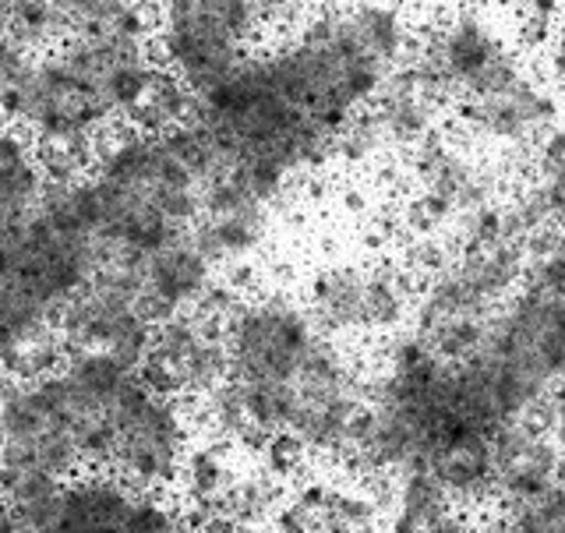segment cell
<instances>
[{
    "label": "cell",
    "instance_id": "obj_7",
    "mask_svg": "<svg viewBox=\"0 0 565 533\" xmlns=\"http://www.w3.org/2000/svg\"><path fill=\"white\" fill-rule=\"evenodd\" d=\"M411 53L431 57L441 71H446V78L452 82L456 96H463L473 78H481L494 61H502L505 53H512V50L505 46L502 35L488 25L484 14L467 4V8H459L456 14H449L446 29H441L438 46L411 50Z\"/></svg>",
    "mask_w": 565,
    "mask_h": 533
},
{
    "label": "cell",
    "instance_id": "obj_21",
    "mask_svg": "<svg viewBox=\"0 0 565 533\" xmlns=\"http://www.w3.org/2000/svg\"><path fill=\"white\" fill-rule=\"evenodd\" d=\"M555 29H558V22H530V18H520L516 43L526 53H541V50H547L555 43Z\"/></svg>",
    "mask_w": 565,
    "mask_h": 533
},
{
    "label": "cell",
    "instance_id": "obj_17",
    "mask_svg": "<svg viewBox=\"0 0 565 533\" xmlns=\"http://www.w3.org/2000/svg\"><path fill=\"white\" fill-rule=\"evenodd\" d=\"M459 241L452 234H414L411 241L403 244V258L399 265L406 273H414L417 279H431L438 273H446L449 265H456L459 258Z\"/></svg>",
    "mask_w": 565,
    "mask_h": 533
},
{
    "label": "cell",
    "instance_id": "obj_4",
    "mask_svg": "<svg viewBox=\"0 0 565 533\" xmlns=\"http://www.w3.org/2000/svg\"><path fill=\"white\" fill-rule=\"evenodd\" d=\"M230 375L226 326L199 311H177L152 326L141 379L184 403L202 399Z\"/></svg>",
    "mask_w": 565,
    "mask_h": 533
},
{
    "label": "cell",
    "instance_id": "obj_26",
    "mask_svg": "<svg viewBox=\"0 0 565 533\" xmlns=\"http://www.w3.org/2000/svg\"><path fill=\"white\" fill-rule=\"evenodd\" d=\"M555 484H565V449L558 456V467H555Z\"/></svg>",
    "mask_w": 565,
    "mask_h": 533
},
{
    "label": "cell",
    "instance_id": "obj_24",
    "mask_svg": "<svg viewBox=\"0 0 565 533\" xmlns=\"http://www.w3.org/2000/svg\"><path fill=\"white\" fill-rule=\"evenodd\" d=\"M340 209L347 212V216H367V212H371V194H367V188L347 184L343 194H340Z\"/></svg>",
    "mask_w": 565,
    "mask_h": 533
},
{
    "label": "cell",
    "instance_id": "obj_20",
    "mask_svg": "<svg viewBox=\"0 0 565 533\" xmlns=\"http://www.w3.org/2000/svg\"><path fill=\"white\" fill-rule=\"evenodd\" d=\"M40 57V50L18 40L14 32H0V103H4L18 85L25 82L29 67Z\"/></svg>",
    "mask_w": 565,
    "mask_h": 533
},
{
    "label": "cell",
    "instance_id": "obj_25",
    "mask_svg": "<svg viewBox=\"0 0 565 533\" xmlns=\"http://www.w3.org/2000/svg\"><path fill=\"white\" fill-rule=\"evenodd\" d=\"M25 382L22 379H14L11 371L0 364V424H4V417H8V411H11V403H14V396H18V388H22Z\"/></svg>",
    "mask_w": 565,
    "mask_h": 533
},
{
    "label": "cell",
    "instance_id": "obj_22",
    "mask_svg": "<svg viewBox=\"0 0 565 533\" xmlns=\"http://www.w3.org/2000/svg\"><path fill=\"white\" fill-rule=\"evenodd\" d=\"M534 163L537 170L541 167H555V163H565V128H558V124H552V128H544V135L534 141Z\"/></svg>",
    "mask_w": 565,
    "mask_h": 533
},
{
    "label": "cell",
    "instance_id": "obj_8",
    "mask_svg": "<svg viewBox=\"0 0 565 533\" xmlns=\"http://www.w3.org/2000/svg\"><path fill=\"white\" fill-rule=\"evenodd\" d=\"M364 290H367V269L353 262H332L322 265L308 279V311L318 329L329 335H364Z\"/></svg>",
    "mask_w": 565,
    "mask_h": 533
},
{
    "label": "cell",
    "instance_id": "obj_6",
    "mask_svg": "<svg viewBox=\"0 0 565 533\" xmlns=\"http://www.w3.org/2000/svg\"><path fill=\"white\" fill-rule=\"evenodd\" d=\"M216 273L220 269L205 258L194 237H177L149 255H138V305L156 326L177 311H188L209 290Z\"/></svg>",
    "mask_w": 565,
    "mask_h": 533
},
{
    "label": "cell",
    "instance_id": "obj_1",
    "mask_svg": "<svg viewBox=\"0 0 565 533\" xmlns=\"http://www.w3.org/2000/svg\"><path fill=\"white\" fill-rule=\"evenodd\" d=\"M191 441V403L159 393L135 371L110 406V446L103 470L146 491H173Z\"/></svg>",
    "mask_w": 565,
    "mask_h": 533
},
{
    "label": "cell",
    "instance_id": "obj_9",
    "mask_svg": "<svg viewBox=\"0 0 565 533\" xmlns=\"http://www.w3.org/2000/svg\"><path fill=\"white\" fill-rule=\"evenodd\" d=\"M287 502V484L273 477L258 463H241L234 484L226 488L220 512L209 516L205 530H252V526H269L276 520L279 505Z\"/></svg>",
    "mask_w": 565,
    "mask_h": 533
},
{
    "label": "cell",
    "instance_id": "obj_15",
    "mask_svg": "<svg viewBox=\"0 0 565 533\" xmlns=\"http://www.w3.org/2000/svg\"><path fill=\"white\" fill-rule=\"evenodd\" d=\"M379 520L382 509L367 488H332L326 509L318 512V530H371Z\"/></svg>",
    "mask_w": 565,
    "mask_h": 533
},
{
    "label": "cell",
    "instance_id": "obj_11",
    "mask_svg": "<svg viewBox=\"0 0 565 533\" xmlns=\"http://www.w3.org/2000/svg\"><path fill=\"white\" fill-rule=\"evenodd\" d=\"M64 14V35L85 32H128L152 35V8L141 0H57Z\"/></svg>",
    "mask_w": 565,
    "mask_h": 533
},
{
    "label": "cell",
    "instance_id": "obj_3",
    "mask_svg": "<svg viewBox=\"0 0 565 533\" xmlns=\"http://www.w3.org/2000/svg\"><path fill=\"white\" fill-rule=\"evenodd\" d=\"M57 329L67 358H99L141 371L152 340V322L135 297L117 283L93 276L57 311Z\"/></svg>",
    "mask_w": 565,
    "mask_h": 533
},
{
    "label": "cell",
    "instance_id": "obj_13",
    "mask_svg": "<svg viewBox=\"0 0 565 533\" xmlns=\"http://www.w3.org/2000/svg\"><path fill=\"white\" fill-rule=\"evenodd\" d=\"M375 114L382 120V131L388 138V146H417L420 138H428L438 124V114L446 106H438L431 96H379Z\"/></svg>",
    "mask_w": 565,
    "mask_h": 533
},
{
    "label": "cell",
    "instance_id": "obj_19",
    "mask_svg": "<svg viewBox=\"0 0 565 533\" xmlns=\"http://www.w3.org/2000/svg\"><path fill=\"white\" fill-rule=\"evenodd\" d=\"M459 247L463 252H473V247H491L505 241L502 237V205L499 202H488V205H477V209H467L456 216V234Z\"/></svg>",
    "mask_w": 565,
    "mask_h": 533
},
{
    "label": "cell",
    "instance_id": "obj_12",
    "mask_svg": "<svg viewBox=\"0 0 565 533\" xmlns=\"http://www.w3.org/2000/svg\"><path fill=\"white\" fill-rule=\"evenodd\" d=\"M191 114H194V93L173 71L159 64L152 85L146 88V96H141L138 110L128 124H138L146 131H170L177 124L191 120Z\"/></svg>",
    "mask_w": 565,
    "mask_h": 533
},
{
    "label": "cell",
    "instance_id": "obj_5",
    "mask_svg": "<svg viewBox=\"0 0 565 533\" xmlns=\"http://www.w3.org/2000/svg\"><path fill=\"white\" fill-rule=\"evenodd\" d=\"M273 209V202H262L226 170L205 188L202 216L191 237L220 273L234 269V265L252 262L269 241Z\"/></svg>",
    "mask_w": 565,
    "mask_h": 533
},
{
    "label": "cell",
    "instance_id": "obj_2",
    "mask_svg": "<svg viewBox=\"0 0 565 533\" xmlns=\"http://www.w3.org/2000/svg\"><path fill=\"white\" fill-rule=\"evenodd\" d=\"M188 509L173 491H146L110 470H82L29 516L25 533H170Z\"/></svg>",
    "mask_w": 565,
    "mask_h": 533
},
{
    "label": "cell",
    "instance_id": "obj_27",
    "mask_svg": "<svg viewBox=\"0 0 565 533\" xmlns=\"http://www.w3.org/2000/svg\"><path fill=\"white\" fill-rule=\"evenodd\" d=\"M141 4H149V8H156V4H159V0H141Z\"/></svg>",
    "mask_w": 565,
    "mask_h": 533
},
{
    "label": "cell",
    "instance_id": "obj_10",
    "mask_svg": "<svg viewBox=\"0 0 565 533\" xmlns=\"http://www.w3.org/2000/svg\"><path fill=\"white\" fill-rule=\"evenodd\" d=\"M396 477V509L388 512V526L399 533L411 530H435L438 520L446 516L452 505L446 484L428 467H403Z\"/></svg>",
    "mask_w": 565,
    "mask_h": 533
},
{
    "label": "cell",
    "instance_id": "obj_18",
    "mask_svg": "<svg viewBox=\"0 0 565 533\" xmlns=\"http://www.w3.org/2000/svg\"><path fill=\"white\" fill-rule=\"evenodd\" d=\"M505 516L512 530H534V533L565 530V484H552L541 499L516 505Z\"/></svg>",
    "mask_w": 565,
    "mask_h": 533
},
{
    "label": "cell",
    "instance_id": "obj_14",
    "mask_svg": "<svg viewBox=\"0 0 565 533\" xmlns=\"http://www.w3.org/2000/svg\"><path fill=\"white\" fill-rule=\"evenodd\" d=\"M385 149H388V138L382 131L375 106H361V110L350 117L347 128L335 135L332 159H340L343 167H364L371 159H379Z\"/></svg>",
    "mask_w": 565,
    "mask_h": 533
},
{
    "label": "cell",
    "instance_id": "obj_23",
    "mask_svg": "<svg viewBox=\"0 0 565 533\" xmlns=\"http://www.w3.org/2000/svg\"><path fill=\"white\" fill-rule=\"evenodd\" d=\"M520 18L530 22H558L562 18V0H512Z\"/></svg>",
    "mask_w": 565,
    "mask_h": 533
},
{
    "label": "cell",
    "instance_id": "obj_16",
    "mask_svg": "<svg viewBox=\"0 0 565 533\" xmlns=\"http://www.w3.org/2000/svg\"><path fill=\"white\" fill-rule=\"evenodd\" d=\"M484 326H488V318H481V315H452V318L438 322L428 332V347H431L435 358L459 364V361H467L477 347H481Z\"/></svg>",
    "mask_w": 565,
    "mask_h": 533
}]
</instances>
